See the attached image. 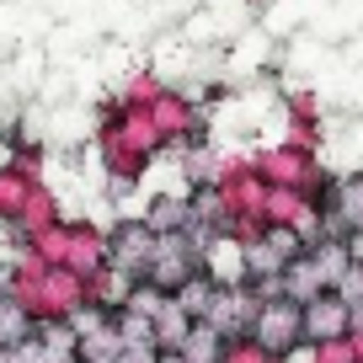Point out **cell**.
Here are the masks:
<instances>
[{
	"label": "cell",
	"mask_w": 363,
	"mask_h": 363,
	"mask_svg": "<svg viewBox=\"0 0 363 363\" xmlns=\"http://www.w3.org/2000/svg\"><path fill=\"white\" fill-rule=\"evenodd\" d=\"M193 278H203V246H198L193 235H160L155 262H150V272L139 278V284H150L155 294L177 299Z\"/></svg>",
	"instance_id": "1"
},
{
	"label": "cell",
	"mask_w": 363,
	"mask_h": 363,
	"mask_svg": "<svg viewBox=\"0 0 363 363\" xmlns=\"http://www.w3.org/2000/svg\"><path fill=\"white\" fill-rule=\"evenodd\" d=\"M214 187H219V198H225L230 219H262V208H267V193H272L267 177L257 171V160H251V155H230V160H219Z\"/></svg>",
	"instance_id": "2"
},
{
	"label": "cell",
	"mask_w": 363,
	"mask_h": 363,
	"mask_svg": "<svg viewBox=\"0 0 363 363\" xmlns=\"http://www.w3.org/2000/svg\"><path fill=\"white\" fill-rule=\"evenodd\" d=\"M251 337H257L272 358H294V352H305V305H294L289 294L257 305V315H251Z\"/></svg>",
	"instance_id": "3"
},
{
	"label": "cell",
	"mask_w": 363,
	"mask_h": 363,
	"mask_svg": "<svg viewBox=\"0 0 363 363\" xmlns=\"http://www.w3.org/2000/svg\"><path fill=\"white\" fill-rule=\"evenodd\" d=\"M155 246H160V235L139 214H128V219H118V225L107 230V267L139 284L150 272V262H155Z\"/></svg>",
	"instance_id": "4"
},
{
	"label": "cell",
	"mask_w": 363,
	"mask_h": 363,
	"mask_svg": "<svg viewBox=\"0 0 363 363\" xmlns=\"http://www.w3.org/2000/svg\"><path fill=\"white\" fill-rule=\"evenodd\" d=\"M257 171L267 177V187H294V193H305L310 182H315L320 171V155L310 145H299V139H278V145L257 150Z\"/></svg>",
	"instance_id": "5"
},
{
	"label": "cell",
	"mask_w": 363,
	"mask_h": 363,
	"mask_svg": "<svg viewBox=\"0 0 363 363\" xmlns=\"http://www.w3.org/2000/svg\"><path fill=\"white\" fill-rule=\"evenodd\" d=\"M251 315H257V294H251V284H235V289L214 284V299H208L203 326H214L225 342H235V337H251Z\"/></svg>",
	"instance_id": "6"
},
{
	"label": "cell",
	"mask_w": 363,
	"mask_h": 363,
	"mask_svg": "<svg viewBox=\"0 0 363 363\" xmlns=\"http://www.w3.org/2000/svg\"><path fill=\"white\" fill-rule=\"evenodd\" d=\"M54 225H65V208H59V193L48 187V182H38L33 187V198H27V208L6 225V240H11V251L16 246H33L43 230H54Z\"/></svg>",
	"instance_id": "7"
},
{
	"label": "cell",
	"mask_w": 363,
	"mask_h": 363,
	"mask_svg": "<svg viewBox=\"0 0 363 363\" xmlns=\"http://www.w3.org/2000/svg\"><path fill=\"white\" fill-rule=\"evenodd\" d=\"M65 267L75 272V278H96V272H107V230L96 225V219H69V251H65Z\"/></svg>",
	"instance_id": "8"
},
{
	"label": "cell",
	"mask_w": 363,
	"mask_h": 363,
	"mask_svg": "<svg viewBox=\"0 0 363 363\" xmlns=\"http://www.w3.org/2000/svg\"><path fill=\"white\" fill-rule=\"evenodd\" d=\"M347 320L352 310L342 305L337 294H320L305 305V347H320V342H347Z\"/></svg>",
	"instance_id": "9"
},
{
	"label": "cell",
	"mask_w": 363,
	"mask_h": 363,
	"mask_svg": "<svg viewBox=\"0 0 363 363\" xmlns=\"http://www.w3.org/2000/svg\"><path fill=\"white\" fill-rule=\"evenodd\" d=\"M326 214H331V235H352V230H363V171H347V177H337V187H331L326 198Z\"/></svg>",
	"instance_id": "10"
},
{
	"label": "cell",
	"mask_w": 363,
	"mask_h": 363,
	"mask_svg": "<svg viewBox=\"0 0 363 363\" xmlns=\"http://www.w3.org/2000/svg\"><path fill=\"white\" fill-rule=\"evenodd\" d=\"M38 182H43V177L22 171L16 160H0V230H6V225H11V219L27 208V198H33Z\"/></svg>",
	"instance_id": "11"
},
{
	"label": "cell",
	"mask_w": 363,
	"mask_h": 363,
	"mask_svg": "<svg viewBox=\"0 0 363 363\" xmlns=\"http://www.w3.org/2000/svg\"><path fill=\"white\" fill-rule=\"evenodd\" d=\"M284 294L294 299V305H310V299H320V294H331V278L320 272V262L310 257H294L289 262V272H284Z\"/></svg>",
	"instance_id": "12"
},
{
	"label": "cell",
	"mask_w": 363,
	"mask_h": 363,
	"mask_svg": "<svg viewBox=\"0 0 363 363\" xmlns=\"http://www.w3.org/2000/svg\"><path fill=\"white\" fill-rule=\"evenodd\" d=\"M139 219H145L155 235H187V193H155Z\"/></svg>",
	"instance_id": "13"
},
{
	"label": "cell",
	"mask_w": 363,
	"mask_h": 363,
	"mask_svg": "<svg viewBox=\"0 0 363 363\" xmlns=\"http://www.w3.org/2000/svg\"><path fill=\"white\" fill-rule=\"evenodd\" d=\"M193 326H198V320L171 299V305L155 315V347L160 352H182V347H187V337H193Z\"/></svg>",
	"instance_id": "14"
},
{
	"label": "cell",
	"mask_w": 363,
	"mask_h": 363,
	"mask_svg": "<svg viewBox=\"0 0 363 363\" xmlns=\"http://www.w3.org/2000/svg\"><path fill=\"white\" fill-rule=\"evenodd\" d=\"M33 315H27L16 299H0V352H11V347H22L27 337H33Z\"/></svg>",
	"instance_id": "15"
},
{
	"label": "cell",
	"mask_w": 363,
	"mask_h": 363,
	"mask_svg": "<svg viewBox=\"0 0 363 363\" xmlns=\"http://www.w3.org/2000/svg\"><path fill=\"white\" fill-rule=\"evenodd\" d=\"M113 326H118V342H123V347H155V320L139 315V310H118ZM155 352H160V347H155Z\"/></svg>",
	"instance_id": "16"
},
{
	"label": "cell",
	"mask_w": 363,
	"mask_h": 363,
	"mask_svg": "<svg viewBox=\"0 0 363 363\" xmlns=\"http://www.w3.org/2000/svg\"><path fill=\"white\" fill-rule=\"evenodd\" d=\"M299 208H305V193H294V187H272L262 219H267V225H278V230H289V225L299 219Z\"/></svg>",
	"instance_id": "17"
},
{
	"label": "cell",
	"mask_w": 363,
	"mask_h": 363,
	"mask_svg": "<svg viewBox=\"0 0 363 363\" xmlns=\"http://www.w3.org/2000/svg\"><path fill=\"white\" fill-rule=\"evenodd\" d=\"M182 358H187V363H219V358H225V337L198 320L193 337H187V347H182Z\"/></svg>",
	"instance_id": "18"
},
{
	"label": "cell",
	"mask_w": 363,
	"mask_h": 363,
	"mask_svg": "<svg viewBox=\"0 0 363 363\" xmlns=\"http://www.w3.org/2000/svg\"><path fill=\"white\" fill-rule=\"evenodd\" d=\"M33 251L48 262V267H65V251H69V219H65V225H54V230H43V235L33 240Z\"/></svg>",
	"instance_id": "19"
},
{
	"label": "cell",
	"mask_w": 363,
	"mask_h": 363,
	"mask_svg": "<svg viewBox=\"0 0 363 363\" xmlns=\"http://www.w3.org/2000/svg\"><path fill=\"white\" fill-rule=\"evenodd\" d=\"M208 299H214V278L203 272V278H193V284H187V289L177 294V305L187 310L193 320H203V315H208Z\"/></svg>",
	"instance_id": "20"
},
{
	"label": "cell",
	"mask_w": 363,
	"mask_h": 363,
	"mask_svg": "<svg viewBox=\"0 0 363 363\" xmlns=\"http://www.w3.org/2000/svg\"><path fill=\"white\" fill-rule=\"evenodd\" d=\"M219 363H284V358H272L257 337H235V342H225V358Z\"/></svg>",
	"instance_id": "21"
},
{
	"label": "cell",
	"mask_w": 363,
	"mask_h": 363,
	"mask_svg": "<svg viewBox=\"0 0 363 363\" xmlns=\"http://www.w3.org/2000/svg\"><path fill=\"white\" fill-rule=\"evenodd\" d=\"M331 294H337L347 310H358V305H363V267H347V272L337 278V289H331Z\"/></svg>",
	"instance_id": "22"
},
{
	"label": "cell",
	"mask_w": 363,
	"mask_h": 363,
	"mask_svg": "<svg viewBox=\"0 0 363 363\" xmlns=\"http://www.w3.org/2000/svg\"><path fill=\"white\" fill-rule=\"evenodd\" d=\"M166 305H171V299H166V294H155L150 284H134V294H128V310H139V315H150V320H155Z\"/></svg>",
	"instance_id": "23"
},
{
	"label": "cell",
	"mask_w": 363,
	"mask_h": 363,
	"mask_svg": "<svg viewBox=\"0 0 363 363\" xmlns=\"http://www.w3.org/2000/svg\"><path fill=\"white\" fill-rule=\"evenodd\" d=\"M305 363H358L347 342H320V347H305Z\"/></svg>",
	"instance_id": "24"
},
{
	"label": "cell",
	"mask_w": 363,
	"mask_h": 363,
	"mask_svg": "<svg viewBox=\"0 0 363 363\" xmlns=\"http://www.w3.org/2000/svg\"><path fill=\"white\" fill-rule=\"evenodd\" d=\"M118 363H160V352L155 347H123V352H118Z\"/></svg>",
	"instance_id": "25"
},
{
	"label": "cell",
	"mask_w": 363,
	"mask_h": 363,
	"mask_svg": "<svg viewBox=\"0 0 363 363\" xmlns=\"http://www.w3.org/2000/svg\"><path fill=\"white\" fill-rule=\"evenodd\" d=\"M342 246H347L352 267H363V230H352V235H342Z\"/></svg>",
	"instance_id": "26"
},
{
	"label": "cell",
	"mask_w": 363,
	"mask_h": 363,
	"mask_svg": "<svg viewBox=\"0 0 363 363\" xmlns=\"http://www.w3.org/2000/svg\"><path fill=\"white\" fill-rule=\"evenodd\" d=\"M0 299H11V257H0Z\"/></svg>",
	"instance_id": "27"
},
{
	"label": "cell",
	"mask_w": 363,
	"mask_h": 363,
	"mask_svg": "<svg viewBox=\"0 0 363 363\" xmlns=\"http://www.w3.org/2000/svg\"><path fill=\"white\" fill-rule=\"evenodd\" d=\"M358 331H363V305L352 310V320H347V337H358Z\"/></svg>",
	"instance_id": "28"
},
{
	"label": "cell",
	"mask_w": 363,
	"mask_h": 363,
	"mask_svg": "<svg viewBox=\"0 0 363 363\" xmlns=\"http://www.w3.org/2000/svg\"><path fill=\"white\" fill-rule=\"evenodd\" d=\"M347 347H352V358L363 363V331H358V337H347Z\"/></svg>",
	"instance_id": "29"
},
{
	"label": "cell",
	"mask_w": 363,
	"mask_h": 363,
	"mask_svg": "<svg viewBox=\"0 0 363 363\" xmlns=\"http://www.w3.org/2000/svg\"><path fill=\"white\" fill-rule=\"evenodd\" d=\"M160 363H187V358H182V352H160Z\"/></svg>",
	"instance_id": "30"
},
{
	"label": "cell",
	"mask_w": 363,
	"mask_h": 363,
	"mask_svg": "<svg viewBox=\"0 0 363 363\" xmlns=\"http://www.w3.org/2000/svg\"><path fill=\"white\" fill-rule=\"evenodd\" d=\"M284 363H294V358H284Z\"/></svg>",
	"instance_id": "31"
}]
</instances>
